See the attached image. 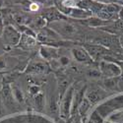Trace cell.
<instances>
[{"label":"cell","instance_id":"cell-1","mask_svg":"<svg viewBox=\"0 0 123 123\" xmlns=\"http://www.w3.org/2000/svg\"><path fill=\"white\" fill-rule=\"evenodd\" d=\"M22 33L12 25L4 26V30L1 36V39L4 45H7L9 47H14L19 45Z\"/></svg>","mask_w":123,"mask_h":123},{"label":"cell","instance_id":"cell-2","mask_svg":"<svg viewBox=\"0 0 123 123\" xmlns=\"http://www.w3.org/2000/svg\"><path fill=\"white\" fill-rule=\"evenodd\" d=\"M75 90L73 86H70L64 96L60 99V105H59V115L61 118L67 119L71 114V108H72V102L74 98Z\"/></svg>","mask_w":123,"mask_h":123},{"label":"cell","instance_id":"cell-3","mask_svg":"<svg viewBox=\"0 0 123 123\" xmlns=\"http://www.w3.org/2000/svg\"><path fill=\"white\" fill-rule=\"evenodd\" d=\"M49 29L59 35L63 37H72L77 33V28L73 25L69 23L66 20H60V21H55L48 23Z\"/></svg>","mask_w":123,"mask_h":123},{"label":"cell","instance_id":"cell-4","mask_svg":"<svg viewBox=\"0 0 123 123\" xmlns=\"http://www.w3.org/2000/svg\"><path fill=\"white\" fill-rule=\"evenodd\" d=\"M98 70L102 76L105 78H118L122 74V69L115 64L107 60H101L98 65Z\"/></svg>","mask_w":123,"mask_h":123},{"label":"cell","instance_id":"cell-5","mask_svg":"<svg viewBox=\"0 0 123 123\" xmlns=\"http://www.w3.org/2000/svg\"><path fill=\"white\" fill-rule=\"evenodd\" d=\"M0 100H1L3 105L8 108L12 107L16 104V100L12 94L11 84L5 83L1 86V89H0Z\"/></svg>","mask_w":123,"mask_h":123},{"label":"cell","instance_id":"cell-6","mask_svg":"<svg viewBox=\"0 0 123 123\" xmlns=\"http://www.w3.org/2000/svg\"><path fill=\"white\" fill-rule=\"evenodd\" d=\"M39 55L45 61H52L58 59L60 56L59 49L53 45L48 44H43L39 47Z\"/></svg>","mask_w":123,"mask_h":123},{"label":"cell","instance_id":"cell-7","mask_svg":"<svg viewBox=\"0 0 123 123\" xmlns=\"http://www.w3.org/2000/svg\"><path fill=\"white\" fill-rule=\"evenodd\" d=\"M49 66L44 61H36V62H31L26 70L25 73L31 75H40V74H46L48 72Z\"/></svg>","mask_w":123,"mask_h":123},{"label":"cell","instance_id":"cell-8","mask_svg":"<svg viewBox=\"0 0 123 123\" xmlns=\"http://www.w3.org/2000/svg\"><path fill=\"white\" fill-rule=\"evenodd\" d=\"M71 54H72L73 58L79 63H85V64H89L93 62V59L90 56V54L88 53V51L85 49V47L83 46H76L74 48H72L71 50Z\"/></svg>","mask_w":123,"mask_h":123},{"label":"cell","instance_id":"cell-9","mask_svg":"<svg viewBox=\"0 0 123 123\" xmlns=\"http://www.w3.org/2000/svg\"><path fill=\"white\" fill-rule=\"evenodd\" d=\"M84 47L93 60H98V58H101L107 53V49L100 44H86L84 45Z\"/></svg>","mask_w":123,"mask_h":123},{"label":"cell","instance_id":"cell-10","mask_svg":"<svg viewBox=\"0 0 123 123\" xmlns=\"http://www.w3.org/2000/svg\"><path fill=\"white\" fill-rule=\"evenodd\" d=\"M43 17L47 21V23L55 22V21H60V20H65L66 17L64 14L61 13L58 8L55 7H49L44 10L43 14Z\"/></svg>","mask_w":123,"mask_h":123},{"label":"cell","instance_id":"cell-11","mask_svg":"<svg viewBox=\"0 0 123 123\" xmlns=\"http://www.w3.org/2000/svg\"><path fill=\"white\" fill-rule=\"evenodd\" d=\"M85 97L90 100L92 105H95L105 98V92L99 89H91L87 90L85 93Z\"/></svg>","mask_w":123,"mask_h":123},{"label":"cell","instance_id":"cell-12","mask_svg":"<svg viewBox=\"0 0 123 123\" xmlns=\"http://www.w3.org/2000/svg\"><path fill=\"white\" fill-rule=\"evenodd\" d=\"M37 43H38V40L37 39L36 37H32V36H28V35L22 34L19 45L24 49H32L35 46H37Z\"/></svg>","mask_w":123,"mask_h":123},{"label":"cell","instance_id":"cell-13","mask_svg":"<svg viewBox=\"0 0 123 123\" xmlns=\"http://www.w3.org/2000/svg\"><path fill=\"white\" fill-rule=\"evenodd\" d=\"M11 89H12L13 97H14L17 104H24L25 102V95H24V92L22 91V89L14 83L11 84Z\"/></svg>","mask_w":123,"mask_h":123},{"label":"cell","instance_id":"cell-14","mask_svg":"<svg viewBox=\"0 0 123 123\" xmlns=\"http://www.w3.org/2000/svg\"><path fill=\"white\" fill-rule=\"evenodd\" d=\"M92 105H92L90 102V100L85 97L83 99H82V101L80 102V105L78 106V114L81 116H86L87 113L90 111Z\"/></svg>","mask_w":123,"mask_h":123},{"label":"cell","instance_id":"cell-15","mask_svg":"<svg viewBox=\"0 0 123 123\" xmlns=\"http://www.w3.org/2000/svg\"><path fill=\"white\" fill-rule=\"evenodd\" d=\"M83 21H85V23L90 27H99V26H105L106 24L105 21L99 19L98 17H90L86 20H83Z\"/></svg>","mask_w":123,"mask_h":123},{"label":"cell","instance_id":"cell-16","mask_svg":"<svg viewBox=\"0 0 123 123\" xmlns=\"http://www.w3.org/2000/svg\"><path fill=\"white\" fill-rule=\"evenodd\" d=\"M104 87L107 90H114L115 88L118 89V80L117 78H105L102 81Z\"/></svg>","mask_w":123,"mask_h":123},{"label":"cell","instance_id":"cell-17","mask_svg":"<svg viewBox=\"0 0 123 123\" xmlns=\"http://www.w3.org/2000/svg\"><path fill=\"white\" fill-rule=\"evenodd\" d=\"M13 19L15 20V22L19 24L20 26H27L29 25V17L26 14L23 13H15L13 14Z\"/></svg>","mask_w":123,"mask_h":123},{"label":"cell","instance_id":"cell-18","mask_svg":"<svg viewBox=\"0 0 123 123\" xmlns=\"http://www.w3.org/2000/svg\"><path fill=\"white\" fill-rule=\"evenodd\" d=\"M10 60L11 58H9L8 56L1 54L0 55V73L1 72H6L10 69Z\"/></svg>","mask_w":123,"mask_h":123},{"label":"cell","instance_id":"cell-19","mask_svg":"<svg viewBox=\"0 0 123 123\" xmlns=\"http://www.w3.org/2000/svg\"><path fill=\"white\" fill-rule=\"evenodd\" d=\"M35 98V105H36V107L38 109V110H42L44 106V95L40 92L38 93L37 96L34 97Z\"/></svg>","mask_w":123,"mask_h":123},{"label":"cell","instance_id":"cell-20","mask_svg":"<svg viewBox=\"0 0 123 123\" xmlns=\"http://www.w3.org/2000/svg\"><path fill=\"white\" fill-rule=\"evenodd\" d=\"M105 8L107 10V11L113 15H118L119 11L121 10V6L119 4H116V3H108V4H105Z\"/></svg>","mask_w":123,"mask_h":123},{"label":"cell","instance_id":"cell-21","mask_svg":"<svg viewBox=\"0 0 123 123\" xmlns=\"http://www.w3.org/2000/svg\"><path fill=\"white\" fill-rule=\"evenodd\" d=\"M29 93L32 95L33 97L37 96L38 93H40V88L38 85H36V84H32L29 86Z\"/></svg>","mask_w":123,"mask_h":123},{"label":"cell","instance_id":"cell-22","mask_svg":"<svg viewBox=\"0 0 123 123\" xmlns=\"http://www.w3.org/2000/svg\"><path fill=\"white\" fill-rule=\"evenodd\" d=\"M57 61L60 66H67L70 63V58L68 56H59Z\"/></svg>","mask_w":123,"mask_h":123},{"label":"cell","instance_id":"cell-23","mask_svg":"<svg viewBox=\"0 0 123 123\" xmlns=\"http://www.w3.org/2000/svg\"><path fill=\"white\" fill-rule=\"evenodd\" d=\"M88 76L92 78H98L101 76V73L98 69H90L88 71Z\"/></svg>","mask_w":123,"mask_h":123},{"label":"cell","instance_id":"cell-24","mask_svg":"<svg viewBox=\"0 0 123 123\" xmlns=\"http://www.w3.org/2000/svg\"><path fill=\"white\" fill-rule=\"evenodd\" d=\"M39 4L37 2H31V4L29 5V10L31 12H37L39 10Z\"/></svg>","mask_w":123,"mask_h":123},{"label":"cell","instance_id":"cell-25","mask_svg":"<svg viewBox=\"0 0 123 123\" xmlns=\"http://www.w3.org/2000/svg\"><path fill=\"white\" fill-rule=\"evenodd\" d=\"M118 90L123 92V77L118 79Z\"/></svg>","mask_w":123,"mask_h":123},{"label":"cell","instance_id":"cell-26","mask_svg":"<svg viewBox=\"0 0 123 123\" xmlns=\"http://www.w3.org/2000/svg\"><path fill=\"white\" fill-rule=\"evenodd\" d=\"M32 2H37V3H38V4H44V3H46L48 0H31Z\"/></svg>","mask_w":123,"mask_h":123},{"label":"cell","instance_id":"cell-27","mask_svg":"<svg viewBox=\"0 0 123 123\" xmlns=\"http://www.w3.org/2000/svg\"><path fill=\"white\" fill-rule=\"evenodd\" d=\"M3 30H4V26H3V23H2V21H1V20H0V37H1V36H2Z\"/></svg>","mask_w":123,"mask_h":123},{"label":"cell","instance_id":"cell-28","mask_svg":"<svg viewBox=\"0 0 123 123\" xmlns=\"http://www.w3.org/2000/svg\"><path fill=\"white\" fill-rule=\"evenodd\" d=\"M118 18L120 19V21H123V7L121 8V10L118 13Z\"/></svg>","mask_w":123,"mask_h":123},{"label":"cell","instance_id":"cell-29","mask_svg":"<svg viewBox=\"0 0 123 123\" xmlns=\"http://www.w3.org/2000/svg\"><path fill=\"white\" fill-rule=\"evenodd\" d=\"M120 44H121V46L123 47V35L120 37Z\"/></svg>","mask_w":123,"mask_h":123},{"label":"cell","instance_id":"cell-30","mask_svg":"<svg viewBox=\"0 0 123 123\" xmlns=\"http://www.w3.org/2000/svg\"><path fill=\"white\" fill-rule=\"evenodd\" d=\"M89 123H95V122H94V121H92V120H91V121H90Z\"/></svg>","mask_w":123,"mask_h":123}]
</instances>
